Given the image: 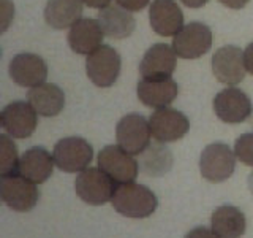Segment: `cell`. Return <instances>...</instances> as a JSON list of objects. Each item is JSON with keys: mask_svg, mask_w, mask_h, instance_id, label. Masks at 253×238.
<instances>
[{"mask_svg": "<svg viewBox=\"0 0 253 238\" xmlns=\"http://www.w3.org/2000/svg\"><path fill=\"white\" fill-rule=\"evenodd\" d=\"M149 19L154 32L162 37H174L184 27V13L176 0H152Z\"/></svg>", "mask_w": 253, "mask_h": 238, "instance_id": "9a60e30c", "label": "cell"}, {"mask_svg": "<svg viewBox=\"0 0 253 238\" xmlns=\"http://www.w3.org/2000/svg\"><path fill=\"white\" fill-rule=\"evenodd\" d=\"M152 137L160 143H172L184 138L190 130L188 118L179 110L169 107L158 108L149 118Z\"/></svg>", "mask_w": 253, "mask_h": 238, "instance_id": "9c48e42d", "label": "cell"}, {"mask_svg": "<svg viewBox=\"0 0 253 238\" xmlns=\"http://www.w3.org/2000/svg\"><path fill=\"white\" fill-rule=\"evenodd\" d=\"M249 121H250V125L253 127V110H252V115H250V118H249Z\"/></svg>", "mask_w": 253, "mask_h": 238, "instance_id": "836d02e7", "label": "cell"}, {"mask_svg": "<svg viewBox=\"0 0 253 238\" xmlns=\"http://www.w3.org/2000/svg\"><path fill=\"white\" fill-rule=\"evenodd\" d=\"M19 156L18 148L8 135H0V173L2 177L11 173H18L19 170Z\"/></svg>", "mask_w": 253, "mask_h": 238, "instance_id": "d4e9b609", "label": "cell"}, {"mask_svg": "<svg viewBox=\"0 0 253 238\" xmlns=\"http://www.w3.org/2000/svg\"><path fill=\"white\" fill-rule=\"evenodd\" d=\"M139 156V170L149 177H162L168 173L174 162L171 149L160 141L149 145Z\"/></svg>", "mask_w": 253, "mask_h": 238, "instance_id": "cb8c5ba5", "label": "cell"}, {"mask_svg": "<svg viewBox=\"0 0 253 238\" xmlns=\"http://www.w3.org/2000/svg\"><path fill=\"white\" fill-rule=\"evenodd\" d=\"M117 182L103 172L100 167H89L83 172H79L75 181V190L78 197L85 203L100 206L108 203L114 195Z\"/></svg>", "mask_w": 253, "mask_h": 238, "instance_id": "7a4b0ae2", "label": "cell"}, {"mask_svg": "<svg viewBox=\"0 0 253 238\" xmlns=\"http://www.w3.org/2000/svg\"><path fill=\"white\" fill-rule=\"evenodd\" d=\"M98 22L105 35L114 40H122L133 34L136 27L133 14L121 5H109L98 13Z\"/></svg>", "mask_w": 253, "mask_h": 238, "instance_id": "ffe728a7", "label": "cell"}, {"mask_svg": "<svg viewBox=\"0 0 253 238\" xmlns=\"http://www.w3.org/2000/svg\"><path fill=\"white\" fill-rule=\"evenodd\" d=\"M212 71L220 83L226 86L239 84L247 71L244 51L234 45L221 46L212 56Z\"/></svg>", "mask_w": 253, "mask_h": 238, "instance_id": "4fadbf2b", "label": "cell"}, {"mask_svg": "<svg viewBox=\"0 0 253 238\" xmlns=\"http://www.w3.org/2000/svg\"><path fill=\"white\" fill-rule=\"evenodd\" d=\"M103 37H105V32H103L98 19L81 18L70 27L68 45L75 53L89 56L101 46Z\"/></svg>", "mask_w": 253, "mask_h": 238, "instance_id": "ac0fdd59", "label": "cell"}, {"mask_svg": "<svg viewBox=\"0 0 253 238\" xmlns=\"http://www.w3.org/2000/svg\"><path fill=\"white\" fill-rule=\"evenodd\" d=\"M212 230L220 238H241L247 229L245 214L233 205H221L212 213Z\"/></svg>", "mask_w": 253, "mask_h": 238, "instance_id": "7402d4cb", "label": "cell"}, {"mask_svg": "<svg viewBox=\"0 0 253 238\" xmlns=\"http://www.w3.org/2000/svg\"><path fill=\"white\" fill-rule=\"evenodd\" d=\"M55 165L65 173H76L89 169L93 159V148L81 137H67L55 143L52 151Z\"/></svg>", "mask_w": 253, "mask_h": 238, "instance_id": "8992f818", "label": "cell"}, {"mask_svg": "<svg viewBox=\"0 0 253 238\" xmlns=\"http://www.w3.org/2000/svg\"><path fill=\"white\" fill-rule=\"evenodd\" d=\"M244 59H245V67L253 75V43H250L244 50Z\"/></svg>", "mask_w": 253, "mask_h": 238, "instance_id": "f1b7e54d", "label": "cell"}, {"mask_svg": "<svg viewBox=\"0 0 253 238\" xmlns=\"http://www.w3.org/2000/svg\"><path fill=\"white\" fill-rule=\"evenodd\" d=\"M0 195L8 208L21 213L34 210L40 200V190L37 189V184L22 177L21 173L2 177Z\"/></svg>", "mask_w": 253, "mask_h": 238, "instance_id": "277c9868", "label": "cell"}, {"mask_svg": "<svg viewBox=\"0 0 253 238\" xmlns=\"http://www.w3.org/2000/svg\"><path fill=\"white\" fill-rule=\"evenodd\" d=\"M150 135L152 132H150L149 121L138 113L124 116L116 127V138L119 146L133 156L142 154V151L150 145Z\"/></svg>", "mask_w": 253, "mask_h": 238, "instance_id": "52a82bcc", "label": "cell"}, {"mask_svg": "<svg viewBox=\"0 0 253 238\" xmlns=\"http://www.w3.org/2000/svg\"><path fill=\"white\" fill-rule=\"evenodd\" d=\"M55 161L54 156L43 146H34L22 154L19 161V173L35 184H43L51 178Z\"/></svg>", "mask_w": 253, "mask_h": 238, "instance_id": "d6986e66", "label": "cell"}, {"mask_svg": "<svg viewBox=\"0 0 253 238\" xmlns=\"http://www.w3.org/2000/svg\"><path fill=\"white\" fill-rule=\"evenodd\" d=\"M249 189H250V192L253 195V172L249 175Z\"/></svg>", "mask_w": 253, "mask_h": 238, "instance_id": "d6a6232c", "label": "cell"}, {"mask_svg": "<svg viewBox=\"0 0 253 238\" xmlns=\"http://www.w3.org/2000/svg\"><path fill=\"white\" fill-rule=\"evenodd\" d=\"M10 76L22 87H37L47 78V65L38 54L21 53L16 54L10 62Z\"/></svg>", "mask_w": 253, "mask_h": 238, "instance_id": "5bb4252c", "label": "cell"}, {"mask_svg": "<svg viewBox=\"0 0 253 238\" xmlns=\"http://www.w3.org/2000/svg\"><path fill=\"white\" fill-rule=\"evenodd\" d=\"M117 5L124 6L128 11H139L142 8H146L149 0H116Z\"/></svg>", "mask_w": 253, "mask_h": 238, "instance_id": "83f0119b", "label": "cell"}, {"mask_svg": "<svg viewBox=\"0 0 253 238\" xmlns=\"http://www.w3.org/2000/svg\"><path fill=\"white\" fill-rule=\"evenodd\" d=\"M180 2L188 8H201L208 3L209 0H180Z\"/></svg>", "mask_w": 253, "mask_h": 238, "instance_id": "1f68e13d", "label": "cell"}, {"mask_svg": "<svg viewBox=\"0 0 253 238\" xmlns=\"http://www.w3.org/2000/svg\"><path fill=\"white\" fill-rule=\"evenodd\" d=\"M185 238H220L212 229L208 227H195L185 235Z\"/></svg>", "mask_w": 253, "mask_h": 238, "instance_id": "4316f807", "label": "cell"}, {"mask_svg": "<svg viewBox=\"0 0 253 238\" xmlns=\"http://www.w3.org/2000/svg\"><path fill=\"white\" fill-rule=\"evenodd\" d=\"M176 51L166 43H155L142 56L139 73L142 78H169L176 70Z\"/></svg>", "mask_w": 253, "mask_h": 238, "instance_id": "2e32d148", "label": "cell"}, {"mask_svg": "<svg viewBox=\"0 0 253 238\" xmlns=\"http://www.w3.org/2000/svg\"><path fill=\"white\" fill-rule=\"evenodd\" d=\"M218 2L223 3L228 8H233V10H241V8H244L250 0H218Z\"/></svg>", "mask_w": 253, "mask_h": 238, "instance_id": "f546056e", "label": "cell"}, {"mask_svg": "<svg viewBox=\"0 0 253 238\" xmlns=\"http://www.w3.org/2000/svg\"><path fill=\"white\" fill-rule=\"evenodd\" d=\"M3 130L13 138H29L38 125V113L29 102L8 103L0 115Z\"/></svg>", "mask_w": 253, "mask_h": 238, "instance_id": "30bf717a", "label": "cell"}, {"mask_svg": "<svg viewBox=\"0 0 253 238\" xmlns=\"http://www.w3.org/2000/svg\"><path fill=\"white\" fill-rule=\"evenodd\" d=\"M234 153L239 161L249 167H253V132L242 133L234 143Z\"/></svg>", "mask_w": 253, "mask_h": 238, "instance_id": "484cf974", "label": "cell"}, {"mask_svg": "<svg viewBox=\"0 0 253 238\" xmlns=\"http://www.w3.org/2000/svg\"><path fill=\"white\" fill-rule=\"evenodd\" d=\"M138 99L149 108H165L177 97L179 86L169 78H142L136 87Z\"/></svg>", "mask_w": 253, "mask_h": 238, "instance_id": "e0dca14e", "label": "cell"}, {"mask_svg": "<svg viewBox=\"0 0 253 238\" xmlns=\"http://www.w3.org/2000/svg\"><path fill=\"white\" fill-rule=\"evenodd\" d=\"M122 59L109 45H101L85 59V71L90 81L98 87L113 86L121 75Z\"/></svg>", "mask_w": 253, "mask_h": 238, "instance_id": "5b68a950", "label": "cell"}, {"mask_svg": "<svg viewBox=\"0 0 253 238\" xmlns=\"http://www.w3.org/2000/svg\"><path fill=\"white\" fill-rule=\"evenodd\" d=\"M236 169V153L226 143H211L201 153L200 172L209 182H223Z\"/></svg>", "mask_w": 253, "mask_h": 238, "instance_id": "3957f363", "label": "cell"}, {"mask_svg": "<svg viewBox=\"0 0 253 238\" xmlns=\"http://www.w3.org/2000/svg\"><path fill=\"white\" fill-rule=\"evenodd\" d=\"M212 46V30L204 22L193 21L182 27L177 35H174L172 48L177 58L198 59L204 56Z\"/></svg>", "mask_w": 253, "mask_h": 238, "instance_id": "ba28073f", "label": "cell"}, {"mask_svg": "<svg viewBox=\"0 0 253 238\" xmlns=\"http://www.w3.org/2000/svg\"><path fill=\"white\" fill-rule=\"evenodd\" d=\"M27 100L40 116L52 118L57 116L65 107V94L57 84L43 83L32 87L27 94Z\"/></svg>", "mask_w": 253, "mask_h": 238, "instance_id": "44dd1931", "label": "cell"}, {"mask_svg": "<svg viewBox=\"0 0 253 238\" xmlns=\"http://www.w3.org/2000/svg\"><path fill=\"white\" fill-rule=\"evenodd\" d=\"M83 0H47L44 19L52 29L63 30L81 19Z\"/></svg>", "mask_w": 253, "mask_h": 238, "instance_id": "603a6c76", "label": "cell"}, {"mask_svg": "<svg viewBox=\"0 0 253 238\" xmlns=\"http://www.w3.org/2000/svg\"><path fill=\"white\" fill-rule=\"evenodd\" d=\"M113 208L122 216L144 219L152 216L158 206L157 195L144 184L138 182H119L111 198Z\"/></svg>", "mask_w": 253, "mask_h": 238, "instance_id": "6da1fadb", "label": "cell"}, {"mask_svg": "<svg viewBox=\"0 0 253 238\" xmlns=\"http://www.w3.org/2000/svg\"><path fill=\"white\" fill-rule=\"evenodd\" d=\"M252 100L237 87H226L213 97V111L220 121L226 124H239L247 121L252 115Z\"/></svg>", "mask_w": 253, "mask_h": 238, "instance_id": "7c38bea8", "label": "cell"}, {"mask_svg": "<svg viewBox=\"0 0 253 238\" xmlns=\"http://www.w3.org/2000/svg\"><path fill=\"white\" fill-rule=\"evenodd\" d=\"M83 2L89 8H97V10H103L111 5V0H83Z\"/></svg>", "mask_w": 253, "mask_h": 238, "instance_id": "4dcf8cb0", "label": "cell"}, {"mask_svg": "<svg viewBox=\"0 0 253 238\" xmlns=\"http://www.w3.org/2000/svg\"><path fill=\"white\" fill-rule=\"evenodd\" d=\"M98 167L108 173L117 184L133 181L139 172V164L134 161L133 154L126 153L119 145H108L100 151Z\"/></svg>", "mask_w": 253, "mask_h": 238, "instance_id": "8fae6325", "label": "cell"}]
</instances>
